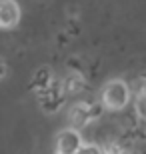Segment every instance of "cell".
Instances as JSON below:
<instances>
[{"mask_svg":"<svg viewBox=\"0 0 146 154\" xmlns=\"http://www.w3.org/2000/svg\"><path fill=\"white\" fill-rule=\"evenodd\" d=\"M4 74H6V64L0 60V80H2V76H4Z\"/></svg>","mask_w":146,"mask_h":154,"instance_id":"8fae6325","label":"cell"},{"mask_svg":"<svg viewBox=\"0 0 146 154\" xmlns=\"http://www.w3.org/2000/svg\"><path fill=\"white\" fill-rule=\"evenodd\" d=\"M82 146V138L76 130H62L58 136L56 148L58 154H76Z\"/></svg>","mask_w":146,"mask_h":154,"instance_id":"277c9868","label":"cell"},{"mask_svg":"<svg viewBox=\"0 0 146 154\" xmlns=\"http://www.w3.org/2000/svg\"><path fill=\"white\" fill-rule=\"evenodd\" d=\"M100 106L98 104H76V106H72V110H70V122H72L76 128H82V126H86L92 118H96V116L100 114Z\"/></svg>","mask_w":146,"mask_h":154,"instance_id":"3957f363","label":"cell"},{"mask_svg":"<svg viewBox=\"0 0 146 154\" xmlns=\"http://www.w3.org/2000/svg\"><path fill=\"white\" fill-rule=\"evenodd\" d=\"M136 112L140 116L142 120H146V96L138 98V102H136Z\"/></svg>","mask_w":146,"mask_h":154,"instance_id":"30bf717a","label":"cell"},{"mask_svg":"<svg viewBox=\"0 0 146 154\" xmlns=\"http://www.w3.org/2000/svg\"><path fill=\"white\" fill-rule=\"evenodd\" d=\"M20 20V8L14 0H0V28H12Z\"/></svg>","mask_w":146,"mask_h":154,"instance_id":"5b68a950","label":"cell"},{"mask_svg":"<svg viewBox=\"0 0 146 154\" xmlns=\"http://www.w3.org/2000/svg\"><path fill=\"white\" fill-rule=\"evenodd\" d=\"M52 82V74H50V70L48 68H40L36 74H34V78H32V82H30V88L32 90H38V92H42L46 88V86Z\"/></svg>","mask_w":146,"mask_h":154,"instance_id":"52a82bcc","label":"cell"},{"mask_svg":"<svg viewBox=\"0 0 146 154\" xmlns=\"http://www.w3.org/2000/svg\"><path fill=\"white\" fill-rule=\"evenodd\" d=\"M76 154H106V152L100 146H80V150Z\"/></svg>","mask_w":146,"mask_h":154,"instance_id":"9c48e42d","label":"cell"},{"mask_svg":"<svg viewBox=\"0 0 146 154\" xmlns=\"http://www.w3.org/2000/svg\"><path fill=\"white\" fill-rule=\"evenodd\" d=\"M104 106L108 110H120L126 106L130 98V88L126 86V82L122 80H112L108 82L106 88H104Z\"/></svg>","mask_w":146,"mask_h":154,"instance_id":"7a4b0ae2","label":"cell"},{"mask_svg":"<svg viewBox=\"0 0 146 154\" xmlns=\"http://www.w3.org/2000/svg\"><path fill=\"white\" fill-rule=\"evenodd\" d=\"M66 100V94L62 90V82L60 80H52L44 90L40 92V108L46 114H54L62 108V104Z\"/></svg>","mask_w":146,"mask_h":154,"instance_id":"6da1fadb","label":"cell"},{"mask_svg":"<svg viewBox=\"0 0 146 154\" xmlns=\"http://www.w3.org/2000/svg\"><path fill=\"white\" fill-rule=\"evenodd\" d=\"M132 90H134V94L138 98L146 96V78L144 76H140V78H136L134 82H132Z\"/></svg>","mask_w":146,"mask_h":154,"instance_id":"ba28073f","label":"cell"},{"mask_svg":"<svg viewBox=\"0 0 146 154\" xmlns=\"http://www.w3.org/2000/svg\"><path fill=\"white\" fill-rule=\"evenodd\" d=\"M84 76L80 74V72H72L70 76H66V80L62 82V90H64V94H76V92H80L82 88H84Z\"/></svg>","mask_w":146,"mask_h":154,"instance_id":"8992f818","label":"cell"}]
</instances>
